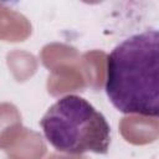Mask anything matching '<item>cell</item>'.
<instances>
[{
	"instance_id": "6da1fadb",
	"label": "cell",
	"mask_w": 159,
	"mask_h": 159,
	"mask_svg": "<svg viewBox=\"0 0 159 159\" xmlns=\"http://www.w3.org/2000/svg\"><path fill=\"white\" fill-rule=\"evenodd\" d=\"M104 91L124 114L159 116V34L147 29L119 42L107 57Z\"/></svg>"
},
{
	"instance_id": "7a4b0ae2",
	"label": "cell",
	"mask_w": 159,
	"mask_h": 159,
	"mask_svg": "<svg viewBox=\"0 0 159 159\" xmlns=\"http://www.w3.org/2000/svg\"><path fill=\"white\" fill-rule=\"evenodd\" d=\"M46 140L66 154H107L111 127L87 99L67 94L57 99L40 120Z\"/></svg>"
}]
</instances>
